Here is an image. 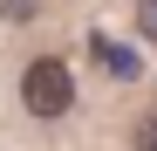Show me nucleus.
Returning <instances> with one entry per match:
<instances>
[{"instance_id":"39448f33","label":"nucleus","mask_w":157,"mask_h":151,"mask_svg":"<svg viewBox=\"0 0 157 151\" xmlns=\"http://www.w3.org/2000/svg\"><path fill=\"white\" fill-rule=\"evenodd\" d=\"M137 21H144V35L157 41V0H137Z\"/></svg>"},{"instance_id":"f03ea898","label":"nucleus","mask_w":157,"mask_h":151,"mask_svg":"<svg viewBox=\"0 0 157 151\" xmlns=\"http://www.w3.org/2000/svg\"><path fill=\"white\" fill-rule=\"evenodd\" d=\"M96 55H102V69H109L116 83H137V69H144L137 48H123V41H96Z\"/></svg>"},{"instance_id":"7ed1b4c3","label":"nucleus","mask_w":157,"mask_h":151,"mask_svg":"<svg viewBox=\"0 0 157 151\" xmlns=\"http://www.w3.org/2000/svg\"><path fill=\"white\" fill-rule=\"evenodd\" d=\"M48 0H0V21H14V28H28V21H41Z\"/></svg>"},{"instance_id":"f257e3e1","label":"nucleus","mask_w":157,"mask_h":151,"mask_svg":"<svg viewBox=\"0 0 157 151\" xmlns=\"http://www.w3.org/2000/svg\"><path fill=\"white\" fill-rule=\"evenodd\" d=\"M21 103H28V117H68V103H75V76H68V62L62 55H34L28 62V76H21Z\"/></svg>"},{"instance_id":"20e7f679","label":"nucleus","mask_w":157,"mask_h":151,"mask_svg":"<svg viewBox=\"0 0 157 151\" xmlns=\"http://www.w3.org/2000/svg\"><path fill=\"white\" fill-rule=\"evenodd\" d=\"M137 151H157V110L137 117Z\"/></svg>"}]
</instances>
